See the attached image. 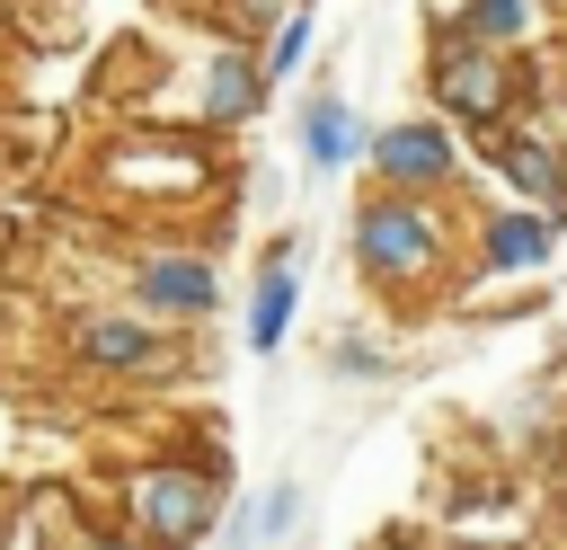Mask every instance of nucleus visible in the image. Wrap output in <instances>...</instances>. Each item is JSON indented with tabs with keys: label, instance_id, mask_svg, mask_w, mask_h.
<instances>
[{
	"label": "nucleus",
	"instance_id": "obj_12",
	"mask_svg": "<svg viewBox=\"0 0 567 550\" xmlns=\"http://www.w3.org/2000/svg\"><path fill=\"white\" fill-rule=\"evenodd\" d=\"M443 27H452V35H470V44H496V53H514L523 35H540V0H461Z\"/></svg>",
	"mask_w": 567,
	"mask_h": 550
},
{
	"label": "nucleus",
	"instance_id": "obj_11",
	"mask_svg": "<svg viewBox=\"0 0 567 550\" xmlns=\"http://www.w3.org/2000/svg\"><path fill=\"white\" fill-rule=\"evenodd\" d=\"M292 310H301V257H292V240H275L257 257V293H248V355H284Z\"/></svg>",
	"mask_w": 567,
	"mask_h": 550
},
{
	"label": "nucleus",
	"instance_id": "obj_15",
	"mask_svg": "<svg viewBox=\"0 0 567 550\" xmlns=\"http://www.w3.org/2000/svg\"><path fill=\"white\" fill-rule=\"evenodd\" d=\"M71 550H142V541H133V532H124V523H89V532H80V541H71Z\"/></svg>",
	"mask_w": 567,
	"mask_h": 550
},
{
	"label": "nucleus",
	"instance_id": "obj_8",
	"mask_svg": "<svg viewBox=\"0 0 567 550\" xmlns=\"http://www.w3.org/2000/svg\"><path fill=\"white\" fill-rule=\"evenodd\" d=\"M292 142H301V169L310 177H337V169H354L363 151H372V124L354 115V98H301V124H292Z\"/></svg>",
	"mask_w": 567,
	"mask_h": 550
},
{
	"label": "nucleus",
	"instance_id": "obj_17",
	"mask_svg": "<svg viewBox=\"0 0 567 550\" xmlns=\"http://www.w3.org/2000/svg\"><path fill=\"white\" fill-rule=\"evenodd\" d=\"M558 461H567V426H558Z\"/></svg>",
	"mask_w": 567,
	"mask_h": 550
},
{
	"label": "nucleus",
	"instance_id": "obj_14",
	"mask_svg": "<svg viewBox=\"0 0 567 550\" xmlns=\"http://www.w3.org/2000/svg\"><path fill=\"white\" fill-rule=\"evenodd\" d=\"M301 523V479H275V488H257V541H284Z\"/></svg>",
	"mask_w": 567,
	"mask_h": 550
},
{
	"label": "nucleus",
	"instance_id": "obj_1",
	"mask_svg": "<svg viewBox=\"0 0 567 550\" xmlns=\"http://www.w3.org/2000/svg\"><path fill=\"white\" fill-rule=\"evenodd\" d=\"M346 248L363 266L372 293H416V284H443V257H452V213L434 195H390L372 186L346 222Z\"/></svg>",
	"mask_w": 567,
	"mask_h": 550
},
{
	"label": "nucleus",
	"instance_id": "obj_5",
	"mask_svg": "<svg viewBox=\"0 0 567 550\" xmlns=\"http://www.w3.org/2000/svg\"><path fill=\"white\" fill-rule=\"evenodd\" d=\"M124 284H133V310L159 319V328H195V319L221 310V266L204 248H142L124 266Z\"/></svg>",
	"mask_w": 567,
	"mask_h": 550
},
{
	"label": "nucleus",
	"instance_id": "obj_6",
	"mask_svg": "<svg viewBox=\"0 0 567 550\" xmlns=\"http://www.w3.org/2000/svg\"><path fill=\"white\" fill-rule=\"evenodd\" d=\"M363 169H372L390 195H443V186L461 177V133H452L443 115H399V124L372 133Z\"/></svg>",
	"mask_w": 567,
	"mask_h": 550
},
{
	"label": "nucleus",
	"instance_id": "obj_4",
	"mask_svg": "<svg viewBox=\"0 0 567 550\" xmlns=\"http://www.w3.org/2000/svg\"><path fill=\"white\" fill-rule=\"evenodd\" d=\"M71 364L80 373H97V381H168L177 364H186V346H177V328H159V319H142L133 302H89L80 319H71Z\"/></svg>",
	"mask_w": 567,
	"mask_h": 550
},
{
	"label": "nucleus",
	"instance_id": "obj_3",
	"mask_svg": "<svg viewBox=\"0 0 567 550\" xmlns=\"http://www.w3.org/2000/svg\"><path fill=\"white\" fill-rule=\"evenodd\" d=\"M425 89H434V115L461 133V124H478V133H505L514 124V106H523V71H514V53H496V44H470V35H434V62H425Z\"/></svg>",
	"mask_w": 567,
	"mask_h": 550
},
{
	"label": "nucleus",
	"instance_id": "obj_7",
	"mask_svg": "<svg viewBox=\"0 0 567 550\" xmlns=\"http://www.w3.org/2000/svg\"><path fill=\"white\" fill-rule=\"evenodd\" d=\"M487 169H496L532 213H567V151H558L549 133H532V124L487 133Z\"/></svg>",
	"mask_w": 567,
	"mask_h": 550
},
{
	"label": "nucleus",
	"instance_id": "obj_9",
	"mask_svg": "<svg viewBox=\"0 0 567 550\" xmlns=\"http://www.w3.org/2000/svg\"><path fill=\"white\" fill-rule=\"evenodd\" d=\"M549 257H558V213L505 204L478 222V275H540Z\"/></svg>",
	"mask_w": 567,
	"mask_h": 550
},
{
	"label": "nucleus",
	"instance_id": "obj_2",
	"mask_svg": "<svg viewBox=\"0 0 567 550\" xmlns=\"http://www.w3.org/2000/svg\"><path fill=\"white\" fill-rule=\"evenodd\" d=\"M115 497H124V532H133L142 550H204V541L221 532V470H204V461H186V452L124 470Z\"/></svg>",
	"mask_w": 567,
	"mask_h": 550
},
{
	"label": "nucleus",
	"instance_id": "obj_16",
	"mask_svg": "<svg viewBox=\"0 0 567 550\" xmlns=\"http://www.w3.org/2000/svg\"><path fill=\"white\" fill-rule=\"evenodd\" d=\"M372 550H425V541H416V532H381Z\"/></svg>",
	"mask_w": 567,
	"mask_h": 550
},
{
	"label": "nucleus",
	"instance_id": "obj_10",
	"mask_svg": "<svg viewBox=\"0 0 567 550\" xmlns=\"http://www.w3.org/2000/svg\"><path fill=\"white\" fill-rule=\"evenodd\" d=\"M257 106H266L257 44H213L204 71H195V115H204V124H248Z\"/></svg>",
	"mask_w": 567,
	"mask_h": 550
},
{
	"label": "nucleus",
	"instance_id": "obj_13",
	"mask_svg": "<svg viewBox=\"0 0 567 550\" xmlns=\"http://www.w3.org/2000/svg\"><path fill=\"white\" fill-rule=\"evenodd\" d=\"M310 27H319L310 9H284V18H275V27L257 35V71H266V89H284V80H292V71L310 62Z\"/></svg>",
	"mask_w": 567,
	"mask_h": 550
}]
</instances>
